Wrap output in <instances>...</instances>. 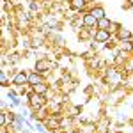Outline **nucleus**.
<instances>
[{"label":"nucleus","instance_id":"nucleus-1","mask_svg":"<svg viewBox=\"0 0 133 133\" xmlns=\"http://www.w3.org/2000/svg\"><path fill=\"white\" fill-rule=\"evenodd\" d=\"M30 105H32V108L43 107V105H44V94H37V92L30 94Z\"/></svg>","mask_w":133,"mask_h":133},{"label":"nucleus","instance_id":"nucleus-2","mask_svg":"<svg viewBox=\"0 0 133 133\" xmlns=\"http://www.w3.org/2000/svg\"><path fill=\"white\" fill-rule=\"evenodd\" d=\"M12 83L14 85H23V83H29V75L25 71H20L14 75V78H12Z\"/></svg>","mask_w":133,"mask_h":133},{"label":"nucleus","instance_id":"nucleus-3","mask_svg":"<svg viewBox=\"0 0 133 133\" xmlns=\"http://www.w3.org/2000/svg\"><path fill=\"white\" fill-rule=\"evenodd\" d=\"M94 37H96V41H98V43L110 41V30H103V29H99V30L94 34Z\"/></svg>","mask_w":133,"mask_h":133},{"label":"nucleus","instance_id":"nucleus-4","mask_svg":"<svg viewBox=\"0 0 133 133\" xmlns=\"http://www.w3.org/2000/svg\"><path fill=\"white\" fill-rule=\"evenodd\" d=\"M83 25H85V27H94V25H98V20L89 12V14L83 16Z\"/></svg>","mask_w":133,"mask_h":133},{"label":"nucleus","instance_id":"nucleus-5","mask_svg":"<svg viewBox=\"0 0 133 133\" xmlns=\"http://www.w3.org/2000/svg\"><path fill=\"white\" fill-rule=\"evenodd\" d=\"M110 27H112V21L108 20L107 16L101 18V20L98 21V29H103V30H110Z\"/></svg>","mask_w":133,"mask_h":133},{"label":"nucleus","instance_id":"nucleus-6","mask_svg":"<svg viewBox=\"0 0 133 133\" xmlns=\"http://www.w3.org/2000/svg\"><path fill=\"white\" fill-rule=\"evenodd\" d=\"M91 14H92V16H94V18H96V20H98V21H99V20H101V18H105V9L98 5V7H94V9L91 11Z\"/></svg>","mask_w":133,"mask_h":133},{"label":"nucleus","instance_id":"nucleus-7","mask_svg":"<svg viewBox=\"0 0 133 133\" xmlns=\"http://www.w3.org/2000/svg\"><path fill=\"white\" fill-rule=\"evenodd\" d=\"M29 83H30L32 87L37 85V83H41V76H39V73H30V75H29Z\"/></svg>","mask_w":133,"mask_h":133},{"label":"nucleus","instance_id":"nucleus-8","mask_svg":"<svg viewBox=\"0 0 133 133\" xmlns=\"http://www.w3.org/2000/svg\"><path fill=\"white\" fill-rule=\"evenodd\" d=\"M48 68H50V62H48V61H37V64H36L37 73H39V71H48Z\"/></svg>","mask_w":133,"mask_h":133},{"label":"nucleus","instance_id":"nucleus-9","mask_svg":"<svg viewBox=\"0 0 133 133\" xmlns=\"http://www.w3.org/2000/svg\"><path fill=\"white\" fill-rule=\"evenodd\" d=\"M119 39H121V41H128V39H131V32L126 30V29H119Z\"/></svg>","mask_w":133,"mask_h":133},{"label":"nucleus","instance_id":"nucleus-10","mask_svg":"<svg viewBox=\"0 0 133 133\" xmlns=\"http://www.w3.org/2000/svg\"><path fill=\"white\" fill-rule=\"evenodd\" d=\"M85 5V0H71V7L76 11H82Z\"/></svg>","mask_w":133,"mask_h":133},{"label":"nucleus","instance_id":"nucleus-11","mask_svg":"<svg viewBox=\"0 0 133 133\" xmlns=\"http://www.w3.org/2000/svg\"><path fill=\"white\" fill-rule=\"evenodd\" d=\"M46 89H48V87H46L43 82L37 83V85H34V92H37V94H44V92H46Z\"/></svg>","mask_w":133,"mask_h":133},{"label":"nucleus","instance_id":"nucleus-12","mask_svg":"<svg viewBox=\"0 0 133 133\" xmlns=\"http://www.w3.org/2000/svg\"><path fill=\"white\" fill-rule=\"evenodd\" d=\"M123 43V44H121V46H123V51H131L133 50V41L131 39H128V41H121Z\"/></svg>","mask_w":133,"mask_h":133},{"label":"nucleus","instance_id":"nucleus-13","mask_svg":"<svg viewBox=\"0 0 133 133\" xmlns=\"http://www.w3.org/2000/svg\"><path fill=\"white\" fill-rule=\"evenodd\" d=\"M0 78H2V83H4V85L7 83V76H5V73H4V71H2V76H0Z\"/></svg>","mask_w":133,"mask_h":133},{"label":"nucleus","instance_id":"nucleus-14","mask_svg":"<svg viewBox=\"0 0 133 133\" xmlns=\"http://www.w3.org/2000/svg\"><path fill=\"white\" fill-rule=\"evenodd\" d=\"M0 124H2V126H5V115H4V114L0 115Z\"/></svg>","mask_w":133,"mask_h":133},{"label":"nucleus","instance_id":"nucleus-15","mask_svg":"<svg viewBox=\"0 0 133 133\" xmlns=\"http://www.w3.org/2000/svg\"><path fill=\"white\" fill-rule=\"evenodd\" d=\"M85 2H91V0H85Z\"/></svg>","mask_w":133,"mask_h":133}]
</instances>
